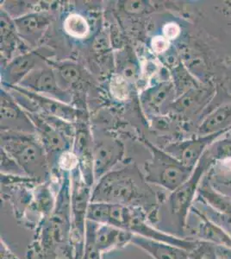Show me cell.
<instances>
[{
    "instance_id": "obj_30",
    "label": "cell",
    "mask_w": 231,
    "mask_h": 259,
    "mask_svg": "<svg viewBox=\"0 0 231 259\" xmlns=\"http://www.w3.org/2000/svg\"><path fill=\"white\" fill-rule=\"evenodd\" d=\"M150 47L154 53L163 56L169 50L170 41L162 35H155L151 39Z\"/></svg>"
},
{
    "instance_id": "obj_15",
    "label": "cell",
    "mask_w": 231,
    "mask_h": 259,
    "mask_svg": "<svg viewBox=\"0 0 231 259\" xmlns=\"http://www.w3.org/2000/svg\"><path fill=\"white\" fill-rule=\"evenodd\" d=\"M130 244L144 250L154 259H188L190 252L173 244L155 239H146L134 234Z\"/></svg>"
},
{
    "instance_id": "obj_2",
    "label": "cell",
    "mask_w": 231,
    "mask_h": 259,
    "mask_svg": "<svg viewBox=\"0 0 231 259\" xmlns=\"http://www.w3.org/2000/svg\"><path fill=\"white\" fill-rule=\"evenodd\" d=\"M36 135L1 131V149L17 162L27 177L36 181L48 174V155Z\"/></svg>"
},
{
    "instance_id": "obj_29",
    "label": "cell",
    "mask_w": 231,
    "mask_h": 259,
    "mask_svg": "<svg viewBox=\"0 0 231 259\" xmlns=\"http://www.w3.org/2000/svg\"><path fill=\"white\" fill-rule=\"evenodd\" d=\"M56 164L61 170L70 174L71 172L79 168V159L73 150H66L59 156Z\"/></svg>"
},
{
    "instance_id": "obj_5",
    "label": "cell",
    "mask_w": 231,
    "mask_h": 259,
    "mask_svg": "<svg viewBox=\"0 0 231 259\" xmlns=\"http://www.w3.org/2000/svg\"><path fill=\"white\" fill-rule=\"evenodd\" d=\"M125 149L123 143L108 133L94 135L93 163L95 183L123 161Z\"/></svg>"
},
{
    "instance_id": "obj_10",
    "label": "cell",
    "mask_w": 231,
    "mask_h": 259,
    "mask_svg": "<svg viewBox=\"0 0 231 259\" xmlns=\"http://www.w3.org/2000/svg\"><path fill=\"white\" fill-rule=\"evenodd\" d=\"M175 99V89L171 80L156 83L144 90L141 95L143 107L152 117L167 114L169 106Z\"/></svg>"
},
{
    "instance_id": "obj_26",
    "label": "cell",
    "mask_w": 231,
    "mask_h": 259,
    "mask_svg": "<svg viewBox=\"0 0 231 259\" xmlns=\"http://www.w3.org/2000/svg\"><path fill=\"white\" fill-rule=\"evenodd\" d=\"M188 259H221L217 245L200 240L199 244L189 252Z\"/></svg>"
},
{
    "instance_id": "obj_27",
    "label": "cell",
    "mask_w": 231,
    "mask_h": 259,
    "mask_svg": "<svg viewBox=\"0 0 231 259\" xmlns=\"http://www.w3.org/2000/svg\"><path fill=\"white\" fill-rule=\"evenodd\" d=\"M208 151L215 162L231 160V139H217Z\"/></svg>"
},
{
    "instance_id": "obj_17",
    "label": "cell",
    "mask_w": 231,
    "mask_h": 259,
    "mask_svg": "<svg viewBox=\"0 0 231 259\" xmlns=\"http://www.w3.org/2000/svg\"><path fill=\"white\" fill-rule=\"evenodd\" d=\"M231 130V102L222 104L205 117L198 127V135H210Z\"/></svg>"
},
{
    "instance_id": "obj_32",
    "label": "cell",
    "mask_w": 231,
    "mask_h": 259,
    "mask_svg": "<svg viewBox=\"0 0 231 259\" xmlns=\"http://www.w3.org/2000/svg\"><path fill=\"white\" fill-rule=\"evenodd\" d=\"M143 1H128L125 2V8L127 12L131 13H140L144 12L147 5Z\"/></svg>"
},
{
    "instance_id": "obj_22",
    "label": "cell",
    "mask_w": 231,
    "mask_h": 259,
    "mask_svg": "<svg viewBox=\"0 0 231 259\" xmlns=\"http://www.w3.org/2000/svg\"><path fill=\"white\" fill-rule=\"evenodd\" d=\"M63 30L73 38L83 39L89 35L91 28L84 16L71 13L63 21Z\"/></svg>"
},
{
    "instance_id": "obj_16",
    "label": "cell",
    "mask_w": 231,
    "mask_h": 259,
    "mask_svg": "<svg viewBox=\"0 0 231 259\" xmlns=\"http://www.w3.org/2000/svg\"><path fill=\"white\" fill-rule=\"evenodd\" d=\"M191 211H193L199 218V223L197 228V236L199 240L207 241L217 245V247H222L227 250H231V235L226 232L219 225L215 223L211 219L208 218L204 212L193 206Z\"/></svg>"
},
{
    "instance_id": "obj_20",
    "label": "cell",
    "mask_w": 231,
    "mask_h": 259,
    "mask_svg": "<svg viewBox=\"0 0 231 259\" xmlns=\"http://www.w3.org/2000/svg\"><path fill=\"white\" fill-rule=\"evenodd\" d=\"M18 31L15 26L14 19L5 11H1V51L4 55L11 56L18 41Z\"/></svg>"
},
{
    "instance_id": "obj_31",
    "label": "cell",
    "mask_w": 231,
    "mask_h": 259,
    "mask_svg": "<svg viewBox=\"0 0 231 259\" xmlns=\"http://www.w3.org/2000/svg\"><path fill=\"white\" fill-rule=\"evenodd\" d=\"M181 34V28L174 22H170L164 25L162 28V35L168 41H173L178 38Z\"/></svg>"
},
{
    "instance_id": "obj_14",
    "label": "cell",
    "mask_w": 231,
    "mask_h": 259,
    "mask_svg": "<svg viewBox=\"0 0 231 259\" xmlns=\"http://www.w3.org/2000/svg\"><path fill=\"white\" fill-rule=\"evenodd\" d=\"M133 233L108 225L94 222V244L100 253L120 249L130 244Z\"/></svg>"
},
{
    "instance_id": "obj_4",
    "label": "cell",
    "mask_w": 231,
    "mask_h": 259,
    "mask_svg": "<svg viewBox=\"0 0 231 259\" xmlns=\"http://www.w3.org/2000/svg\"><path fill=\"white\" fill-rule=\"evenodd\" d=\"M209 151H206L202 158L197 163L191 177L178 189L169 193L167 202L170 213L175 219L174 222L180 233L187 227L188 215L193 207L195 198L198 196L199 187L205 175L215 163Z\"/></svg>"
},
{
    "instance_id": "obj_6",
    "label": "cell",
    "mask_w": 231,
    "mask_h": 259,
    "mask_svg": "<svg viewBox=\"0 0 231 259\" xmlns=\"http://www.w3.org/2000/svg\"><path fill=\"white\" fill-rule=\"evenodd\" d=\"M229 131L230 130H227L210 135H197L192 139L173 142L167 145L163 150L186 166L195 168L208 149Z\"/></svg>"
},
{
    "instance_id": "obj_11",
    "label": "cell",
    "mask_w": 231,
    "mask_h": 259,
    "mask_svg": "<svg viewBox=\"0 0 231 259\" xmlns=\"http://www.w3.org/2000/svg\"><path fill=\"white\" fill-rule=\"evenodd\" d=\"M41 61L43 58L36 51L24 52L14 57L1 70L4 87L19 85L30 72L42 66Z\"/></svg>"
},
{
    "instance_id": "obj_1",
    "label": "cell",
    "mask_w": 231,
    "mask_h": 259,
    "mask_svg": "<svg viewBox=\"0 0 231 259\" xmlns=\"http://www.w3.org/2000/svg\"><path fill=\"white\" fill-rule=\"evenodd\" d=\"M117 166L95 183L91 202L119 204L144 210L149 220L155 224L159 220V206L163 200L160 199L135 163Z\"/></svg>"
},
{
    "instance_id": "obj_13",
    "label": "cell",
    "mask_w": 231,
    "mask_h": 259,
    "mask_svg": "<svg viewBox=\"0 0 231 259\" xmlns=\"http://www.w3.org/2000/svg\"><path fill=\"white\" fill-rule=\"evenodd\" d=\"M50 23V16L40 12H29L14 19L18 35L32 45L41 40Z\"/></svg>"
},
{
    "instance_id": "obj_25",
    "label": "cell",
    "mask_w": 231,
    "mask_h": 259,
    "mask_svg": "<svg viewBox=\"0 0 231 259\" xmlns=\"http://www.w3.org/2000/svg\"><path fill=\"white\" fill-rule=\"evenodd\" d=\"M129 81L121 74H116L111 77L110 90L111 95L117 100L124 101L128 100L130 95Z\"/></svg>"
},
{
    "instance_id": "obj_28",
    "label": "cell",
    "mask_w": 231,
    "mask_h": 259,
    "mask_svg": "<svg viewBox=\"0 0 231 259\" xmlns=\"http://www.w3.org/2000/svg\"><path fill=\"white\" fill-rule=\"evenodd\" d=\"M1 175L27 177L17 162L2 149H1Z\"/></svg>"
},
{
    "instance_id": "obj_9",
    "label": "cell",
    "mask_w": 231,
    "mask_h": 259,
    "mask_svg": "<svg viewBox=\"0 0 231 259\" xmlns=\"http://www.w3.org/2000/svg\"><path fill=\"white\" fill-rule=\"evenodd\" d=\"M27 113L35 126V135L47 152L48 158L51 156L52 160L56 162L62 152L70 150V140L50 124L38 112H27Z\"/></svg>"
},
{
    "instance_id": "obj_12",
    "label": "cell",
    "mask_w": 231,
    "mask_h": 259,
    "mask_svg": "<svg viewBox=\"0 0 231 259\" xmlns=\"http://www.w3.org/2000/svg\"><path fill=\"white\" fill-rule=\"evenodd\" d=\"M14 88L26 95L27 97L32 101L34 105L36 106L37 112L40 114L61 118L62 120L67 121L69 123L76 120L80 115L79 110L70 106L69 104L64 103L52 98L45 97L26 89H22L18 85H14Z\"/></svg>"
},
{
    "instance_id": "obj_7",
    "label": "cell",
    "mask_w": 231,
    "mask_h": 259,
    "mask_svg": "<svg viewBox=\"0 0 231 259\" xmlns=\"http://www.w3.org/2000/svg\"><path fill=\"white\" fill-rule=\"evenodd\" d=\"M18 87L45 97L52 98L64 103L71 102V95L59 84L53 68L40 66L30 72Z\"/></svg>"
},
{
    "instance_id": "obj_21",
    "label": "cell",
    "mask_w": 231,
    "mask_h": 259,
    "mask_svg": "<svg viewBox=\"0 0 231 259\" xmlns=\"http://www.w3.org/2000/svg\"><path fill=\"white\" fill-rule=\"evenodd\" d=\"M59 84L62 89L68 91L81 80L82 71L79 65L73 62H62L55 63L53 66Z\"/></svg>"
},
{
    "instance_id": "obj_18",
    "label": "cell",
    "mask_w": 231,
    "mask_h": 259,
    "mask_svg": "<svg viewBox=\"0 0 231 259\" xmlns=\"http://www.w3.org/2000/svg\"><path fill=\"white\" fill-rule=\"evenodd\" d=\"M197 197L220 214L231 216V199L214 189L205 177L200 184Z\"/></svg>"
},
{
    "instance_id": "obj_8",
    "label": "cell",
    "mask_w": 231,
    "mask_h": 259,
    "mask_svg": "<svg viewBox=\"0 0 231 259\" xmlns=\"http://www.w3.org/2000/svg\"><path fill=\"white\" fill-rule=\"evenodd\" d=\"M1 131L35 135V128L26 111L3 89L1 90Z\"/></svg>"
},
{
    "instance_id": "obj_3",
    "label": "cell",
    "mask_w": 231,
    "mask_h": 259,
    "mask_svg": "<svg viewBox=\"0 0 231 259\" xmlns=\"http://www.w3.org/2000/svg\"><path fill=\"white\" fill-rule=\"evenodd\" d=\"M145 144L152 155L143 171L148 183L172 193L191 177L194 168L186 166L165 150L155 147L148 141H145Z\"/></svg>"
},
{
    "instance_id": "obj_23",
    "label": "cell",
    "mask_w": 231,
    "mask_h": 259,
    "mask_svg": "<svg viewBox=\"0 0 231 259\" xmlns=\"http://www.w3.org/2000/svg\"><path fill=\"white\" fill-rule=\"evenodd\" d=\"M173 83L176 92V98L184 95L192 89L199 88L198 82L193 79L184 66L176 65L173 69Z\"/></svg>"
},
{
    "instance_id": "obj_19",
    "label": "cell",
    "mask_w": 231,
    "mask_h": 259,
    "mask_svg": "<svg viewBox=\"0 0 231 259\" xmlns=\"http://www.w3.org/2000/svg\"><path fill=\"white\" fill-rule=\"evenodd\" d=\"M208 99L209 95L205 90H203L199 87L197 89H192L184 95H180L179 97L176 98L175 100L169 106L168 113L175 112L177 114H179L195 112L200 108L199 106Z\"/></svg>"
},
{
    "instance_id": "obj_24",
    "label": "cell",
    "mask_w": 231,
    "mask_h": 259,
    "mask_svg": "<svg viewBox=\"0 0 231 259\" xmlns=\"http://www.w3.org/2000/svg\"><path fill=\"white\" fill-rule=\"evenodd\" d=\"M119 71L117 74L123 75L124 78L129 80V82H133L137 79L139 75V64L135 58L129 52H123L120 56L119 59Z\"/></svg>"
}]
</instances>
